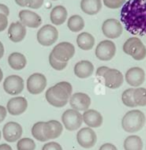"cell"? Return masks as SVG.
Here are the masks:
<instances>
[{
    "instance_id": "6da1fadb",
    "label": "cell",
    "mask_w": 146,
    "mask_h": 150,
    "mask_svg": "<svg viewBox=\"0 0 146 150\" xmlns=\"http://www.w3.org/2000/svg\"><path fill=\"white\" fill-rule=\"evenodd\" d=\"M121 22L128 32L134 35H146V0H128L122 6Z\"/></svg>"
},
{
    "instance_id": "7a4b0ae2",
    "label": "cell",
    "mask_w": 146,
    "mask_h": 150,
    "mask_svg": "<svg viewBox=\"0 0 146 150\" xmlns=\"http://www.w3.org/2000/svg\"><path fill=\"white\" fill-rule=\"evenodd\" d=\"M72 95V85L69 82L61 81L48 88L45 92V98L50 105L61 108L69 102Z\"/></svg>"
},
{
    "instance_id": "3957f363",
    "label": "cell",
    "mask_w": 146,
    "mask_h": 150,
    "mask_svg": "<svg viewBox=\"0 0 146 150\" xmlns=\"http://www.w3.org/2000/svg\"><path fill=\"white\" fill-rule=\"evenodd\" d=\"M146 121L145 115L142 111L134 109L130 110L123 116L121 125L124 131L128 133L138 132L143 128Z\"/></svg>"
},
{
    "instance_id": "277c9868",
    "label": "cell",
    "mask_w": 146,
    "mask_h": 150,
    "mask_svg": "<svg viewBox=\"0 0 146 150\" xmlns=\"http://www.w3.org/2000/svg\"><path fill=\"white\" fill-rule=\"evenodd\" d=\"M123 51L137 61L143 60L146 57V47L138 37L128 38L123 44Z\"/></svg>"
},
{
    "instance_id": "5b68a950",
    "label": "cell",
    "mask_w": 146,
    "mask_h": 150,
    "mask_svg": "<svg viewBox=\"0 0 146 150\" xmlns=\"http://www.w3.org/2000/svg\"><path fill=\"white\" fill-rule=\"evenodd\" d=\"M61 121L63 126L69 131H75L79 129L83 123V117L82 114L77 110L67 109L61 116Z\"/></svg>"
},
{
    "instance_id": "8992f818",
    "label": "cell",
    "mask_w": 146,
    "mask_h": 150,
    "mask_svg": "<svg viewBox=\"0 0 146 150\" xmlns=\"http://www.w3.org/2000/svg\"><path fill=\"white\" fill-rule=\"evenodd\" d=\"M57 39L58 30L55 28V26L47 24V25L42 26L37 32V41L43 46H50L54 44Z\"/></svg>"
},
{
    "instance_id": "52a82bcc",
    "label": "cell",
    "mask_w": 146,
    "mask_h": 150,
    "mask_svg": "<svg viewBox=\"0 0 146 150\" xmlns=\"http://www.w3.org/2000/svg\"><path fill=\"white\" fill-rule=\"evenodd\" d=\"M46 84H47L46 77L41 73L31 74L26 81L28 92L33 94V95L42 93L46 88Z\"/></svg>"
},
{
    "instance_id": "ba28073f",
    "label": "cell",
    "mask_w": 146,
    "mask_h": 150,
    "mask_svg": "<svg viewBox=\"0 0 146 150\" xmlns=\"http://www.w3.org/2000/svg\"><path fill=\"white\" fill-rule=\"evenodd\" d=\"M75 48L69 42H60L52 49L51 54L61 62H67L74 56Z\"/></svg>"
},
{
    "instance_id": "9c48e42d",
    "label": "cell",
    "mask_w": 146,
    "mask_h": 150,
    "mask_svg": "<svg viewBox=\"0 0 146 150\" xmlns=\"http://www.w3.org/2000/svg\"><path fill=\"white\" fill-rule=\"evenodd\" d=\"M3 88L4 91L9 95H18L24 89L23 78L18 75H10L4 79Z\"/></svg>"
},
{
    "instance_id": "30bf717a",
    "label": "cell",
    "mask_w": 146,
    "mask_h": 150,
    "mask_svg": "<svg viewBox=\"0 0 146 150\" xmlns=\"http://www.w3.org/2000/svg\"><path fill=\"white\" fill-rule=\"evenodd\" d=\"M116 53V46L111 40H103L99 42L95 49V55L99 60L109 61Z\"/></svg>"
},
{
    "instance_id": "8fae6325",
    "label": "cell",
    "mask_w": 146,
    "mask_h": 150,
    "mask_svg": "<svg viewBox=\"0 0 146 150\" xmlns=\"http://www.w3.org/2000/svg\"><path fill=\"white\" fill-rule=\"evenodd\" d=\"M76 140L78 144L83 148H91L96 144L97 135L92 128L84 127L78 130L76 134Z\"/></svg>"
},
{
    "instance_id": "7c38bea8",
    "label": "cell",
    "mask_w": 146,
    "mask_h": 150,
    "mask_svg": "<svg viewBox=\"0 0 146 150\" xmlns=\"http://www.w3.org/2000/svg\"><path fill=\"white\" fill-rule=\"evenodd\" d=\"M123 27L117 19H106L102 24V32L109 39H115L122 34Z\"/></svg>"
},
{
    "instance_id": "4fadbf2b",
    "label": "cell",
    "mask_w": 146,
    "mask_h": 150,
    "mask_svg": "<svg viewBox=\"0 0 146 150\" xmlns=\"http://www.w3.org/2000/svg\"><path fill=\"white\" fill-rule=\"evenodd\" d=\"M22 126L19 123L10 121L7 122L3 126L2 129V134H3V138L6 140L7 142H15L21 139L22 136Z\"/></svg>"
},
{
    "instance_id": "5bb4252c",
    "label": "cell",
    "mask_w": 146,
    "mask_h": 150,
    "mask_svg": "<svg viewBox=\"0 0 146 150\" xmlns=\"http://www.w3.org/2000/svg\"><path fill=\"white\" fill-rule=\"evenodd\" d=\"M69 104L72 109L77 110L79 112L80 111L85 112L86 110H88L90 104H91V99L86 93L77 92L71 95L69 99Z\"/></svg>"
},
{
    "instance_id": "9a60e30c",
    "label": "cell",
    "mask_w": 146,
    "mask_h": 150,
    "mask_svg": "<svg viewBox=\"0 0 146 150\" xmlns=\"http://www.w3.org/2000/svg\"><path fill=\"white\" fill-rule=\"evenodd\" d=\"M102 79H103L106 87H108L110 89H117L123 84L124 77L123 74L119 70L109 68L108 71L104 74Z\"/></svg>"
},
{
    "instance_id": "2e32d148",
    "label": "cell",
    "mask_w": 146,
    "mask_h": 150,
    "mask_svg": "<svg viewBox=\"0 0 146 150\" xmlns=\"http://www.w3.org/2000/svg\"><path fill=\"white\" fill-rule=\"evenodd\" d=\"M27 106L28 102L26 98L22 97V96H17V97L9 99V101L7 102L6 109L9 114L17 116L25 112V110L27 109Z\"/></svg>"
},
{
    "instance_id": "e0dca14e",
    "label": "cell",
    "mask_w": 146,
    "mask_h": 150,
    "mask_svg": "<svg viewBox=\"0 0 146 150\" xmlns=\"http://www.w3.org/2000/svg\"><path fill=\"white\" fill-rule=\"evenodd\" d=\"M125 80L132 87H140L145 80V72L140 67H131L126 71Z\"/></svg>"
},
{
    "instance_id": "ac0fdd59",
    "label": "cell",
    "mask_w": 146,
    "mask_h": 150,
    "mask_svg": "<svg viewBox=\"0 0 146 150\" xmlns=\"http://www.w3.org/2000/svg\"><path fill=\"white\" fill-rule=\"evenodd\" d=\"M19 19L24 26L30 28H37L42 23V19L37 13L30 10H21L19 12Z\"/></svg>"
},
{
    "instance_id": "d6986e66",
    "label": "cell",
    "mask_w": 146,
    "mask_h": 150,
    "mask_svg": "<svg viewBox=\"0 0 146 150\" xmlns=\"http://www.w3.org/2000/svg\"><path fill=\"white\" fill-rule=\"evenodd\" d=\"M63 131V125L61 122L57 120H49L47 122H44V127H43V132L44 136L47 140L56 139L61 135Z\"/></svg>"
},
{
    "instance_id": "ffe728a7",
    "label": "cell",
    "mask_w": 146,
    "mask_h": 150,
    "mask_svg": "<svg viewBox=\"0 0 146 150\" xmlns=\"http://www.w3.org/2000/svg\"><path fill=\"white\" fill-rule=\"evenodd\" d=\"M83 122L90 128H98L103 123V117L97 110L88 109L82 114Z\"/></svg>"
},
{
    "instance_id": "44dd1931",
    "label": "cell",
    "mask_w": 146,
    "mask_h": 150,
    "mask_svg": "<svg viewBox=\"0 0 146 150\" xmlns=\"http://www.w3.org/2000/svg\"><path fill=\"white\" fill-rule=\"evenodd\" d=\"M26 27L21 22H13L8 28V36L12 42H20L25 38Z\"/></svg>"
},
{
    "instance_id": "7402d4cb",
    "label": "cell",
    "mask_w": 146,
    "mask_h": 150,
    "mask_svg": "<svg viewBox=\"0 0 146 150\" xmlns=\"http://www.w3.org/2000/svg\"><path fill=\"white\" fill-rule=\"evenodd\" d=\"M94 66L88 60H81V61L77 62L74 66V74L76 75L78 78L85 79L88 78L93 74Z\"/></svg>"
},
{
    "instance_id": "603a6c76",
    "label": "cell",
    "mask_w": 146,
    "mask_h": 150,
    "mask_svg": "<svg viewBox=\"0 0 146 150\" xmlns=\"http://www.w3.org/2000/svg\"><path fill=\"white\" fill-rule=\"evenodd\" d=\"M81 10L88 15H95L101 10V0H81Z\"/></svg>"
},
{
    "instance_id": "cb8c5ba5",
    "label": "cell",
    "mask_w": 146,
    "mask_h": 150,
    "mask_svg": "<svg viewBox=\"0 0 146 150\" xmlns=\"http://www.w3.org/2000/svg\"><path fill=\"white\" fill-rule=\"evenodd\" d=\"M67 18V10L64 6L58 5L55 6L51 10L50 13V20L54 25H61L65 22Z\"/></svg>"
},
{
    "instance_id": "d4e9b609",
    "label": "cell",
    "mask_w": 146,
    "mask_h": 150,
    "mask_svg": "<svg viewBox=\"0 0 146 150\" xmlns=\"http://www.w3.org/2000/svg\"><path fill=\"white\" fill-rule=\"evenodd\" d=\"M26 57L20 52H13L8 57V64L12 69L21 70L26 66Z\"/></svg>"
},
{
    "instance_id": "484cf974",
    "label": "cell",
    "mask_w": 146,
    "mask_h": 150,
    "mask_svg": "<svg viewBox=\"0 0 146 150\" xmlns=\"http://www.w3.org/2000/svg\"><path fill=\"white\" fill-rule=\"evenodd\" d=\"M76 42L79 48L82 50H91L94 46L95 39L93 35H91L88 32H82L78 34L76 38Z\"/></svg>"
},
{
    "instance_id": "4316f807",
    "label": "cell",
    "mask_w": 146,
    "mask_h": 150,
    "mask_svg": "<svg viewBox=\"0 0 146 150\" xmlns=\"http://www.w3.org/2000/svg\"><path fill=\"white\" fill-rule=\"evenodd\" d=\"M124 150H142L143 142L142 139L137 135H130L126 137L123 143Z\"/></svg>"
},
{
    "instance_id": "83f0119b",
    "label": "cell",
    "mask_w": 146,
    "mask_h": 150,
    "mask_svg": "<svg viewBox=\"0 0 146 150\" xmlns=\"http://www.w3.org/2000/svg\"><path fill=\"white\" fill-rule=\"evenodd\" d=\"M84 25L85 23L83 18L79 15H72L67 21L68 28L72 32H79V31H81L84 28Z\"/></svg>"
},
{
    "instance_id": "f1b7e54d",
    "label": "cell",
    "mask_w": 146,
    "mask_h": 150,
    "mask_svg": "<svg viewBox=\"0 0 146 150\" xmlns=\"http://www.w3.org/2000/svg\"><path fill=\"white\" fill-rule=\"evenodd\" d=\"M43 127H44V121H39L36 122L31 128V133H32L33 138L40 142H45L47 141V139L44 136V132H43Z\"/></svg>"
},
{
    "instance_id": "f546056e",
    "label": "cell",
    "mask_w": 146,
    "mask_h": 150,
    "mask_svg": "<svg viewBox=\"0 0 146 150\" xmlns=\"http://www.w3.org/2000/svg\"><path fill=\"white\" fill-rule=\"evenodd\" d=\"M134 89L135 88H128L126 90L123 91L122 96H121V99H122V102L125 106L130 108H134L137 107L134 101Z\"/></svg>"
},
{
    "instance_id": "4dcf8cb0",
    "label": "cell",
    "mask_w": 146,
    "mask_h": 150,
    "mask_svg": "<svg viewBox=\"0 0 146 150\" xmlns=\"http://www.w3.org/2000/svg\"><path fill=\"white\" fill-rule=\"evenodd\" d=\"M134 101L136 106L144 107L146 106V88L137 87L134 89Z\"/></svg>"
},
{
    "instance_id": "1f68e13d",
    "label": "cell",
    "mask_w": 146,
    "mask_h": 150,
    "mask_svg": "<svg viewBox=\"0 0 146 150\" xmlns=\"http://www.w3.org/2000/svg\"><path fill=\"white\" fill-rule=\"evenodd\" d=\"M36 144L31 138H21L17 141V150H35Z\"/></svg>"
},
{
    "instance_id": "d6a6232c",
    "label": "cell",
    "mask_w": 146,
    "mask_h": 150,
    "mask_svg": "<svg viewBox=\"0 0 146 150\" xmlns=\"http://www.w3.org/2000/svg\"><path fill=\"white\" fill-rule=\"evenodd\" d=\"M49 64L51 65V67H52L53 69L58 70V71H61V70L65 69L67 66L66 62H61V61H59V60H57L51 53L49 55Z\"/></svg>"
},
{
    "instance_id": "836d02e7",
    "label": "cell",
    "mask_w": 146,
    "mask_h": 150,
    "mask_svg": "<svg viewBox=\"0 0 146 150\" xmlns=\"http://www.w3.org/2000/svg\"><path fill=\"white\" fill-rule=\"evenodd\" d=\"M126 0H103L104 5L111 9H117L125 4Z\"/></svg>"
},
{
    "instance_id": "e575fe53",
    "label": "cell",
    "mask_w": 146,
    "mask_h": 150,
    "mask_svg": "<svg viewBox=\"0 0 146 150\" xmlns=\"http://www.w3.org/2000/svg\"><path fill=\"white\" fill-rule=\"evenodd\" d=\"M42 150H62V147L59 143L52 141V142H48V143L43 145Z\"/></svg>"
},
{
    "instance_id": "d590c367",
    "label": "cell",
    "mask_w": 146,
    "mask_h": 150,
    "mask_svg": "<svg viewBox=\"0 0 146 150\" xmlns=\"http://www.w3.org/2000/svg\"><path fill=\"white\" fill-rule=\"evenodd\" d=\"M44 0H26V6L32 9H37L43 4Z\"/></svg>"
},
{
    "instance_id": "8d00e7d4",
    "label": "cell",
    "mask_w": 146,
    "mask_h": 150,
    "mask_svg": "<svg viewBox=\"0 0 146 150\" xmlns=\"http://www.w3.org/2000/svg\"><path fill=\"white\" fill-rule=\"evenodd\" d=\"M8 16L4 14H0V32L4 31L8 26Z\"/></svg>"
},
{
    "instance_id": "74e56055",
    "label": "cell",
    "mask_w": 146,
    "mask_h": 150,
    "mask_svg": "<svg viewBox=\"0 0 146 150\" xmlns=\"http://www.w3.org/2000/svg\"><path fill=\"white\" fill-rule=\"evenodd\" d=\"M108 69H109V67H107V66H101V67H99V68L96 70V76L103 78L104 74H105L106 72L108 71Z\"/></svg>"
},
{
    "instance_id": "f35d334b",
    "label": "cell",
    "mask_w": 146,
    "mask_h": 150,
    "mask_svg": "<svg viewBox=\"0 0 146 150\" xmlns=\"http://www.w3.org/2000/svg\"><path fill=\"white\" fill-rule=\"evenodd\" d=\"M99 150H118L117 147L112 143H104L100 146Z\"/></svg>"
},
{
    "instance_id": "ab89813d",
    "label": "cell",
    "mask_w": 146,
    "mask_h": 150,
    "mask_svg": "<svg viewBox=\"0 0 146 150\" xmlns=\"http://www.w3.org/2000/svg\"><path fill=\"white\" fill-rule=\"evenodd\" d=\"M6 115H7V109H6V107H4V106L0 105V123L4 121V119H5Z\"/></svg>"
},
{
    "instance_id": "60d3db41",
    "label": "cell",
    "mask_w": 146,
    "mask_h": 150,
    "mask_svg": "<svg viewBox=\"0 0 146 150\" xmlns=\"http://www.w3.org/2000/svg\"><path fill=\"white\" fill-rule=\"evenodd\" d=\"M0 14H4V15H6V16L9 15V8L5 4L0 3Z\"/></svg>"
},
{
    "instance_id": "b9f144b4",
    "label": "cell",
    "mask_w": 146,
    "mask_h": 150,
    "mask_svg": "<svg viewBox=\"0 0 146 150\" xmlns=\"http://www.w3.org/2000/svg\"><path fill=\"white\" fill-rule=\"evenodd\" d=\"M0 150H12V148L8 144L3 143V144H0Z\"/></svg>"
},
{
    "instance_id": "7bdbcfd3",
    "label": "cell",
    "mask_w": 146,
    "mask_h": 150,
    "mask_svg": "<svg viewBox=\"0 0 146 150\" xmlns=\"http://www.w3.org/2000/svg\"><path fill=\"white\" fill-rule=\"evenodd\" d=\"M15 2L18 4L19 6H26V0H15Z\"/></svg>"
},
{
    "instance_id": "ee69618b",
    "label": "cell",
    "mask_w": 146,
    "mask_h": 150,
    "mask_svg": "<svg viewBox=\"0 0 146 150\" xmlns=\"http://www.w3.org/2000/svg\"><path fill=\"white\" fill-rule=\"evenodd\" d=\"M3 55H4V46L1 41H0V59L3 57Z\"/></svg>"
},
{
    "instance_id": "f6af8a7d",
    "label": "cell",
    "mask_w": 146,
    "mask_h": 150,
    "mask_svg": "<svg viewBox=\"0 0 146 150\" xmlns=\"http://www.w3.org/2000/svg\"><path fill=\"white\" fill-rule=\"evenodd\" d=\"M2 79H3V72H2L1 68H0V82L2 81Z\"/></svg>"
},
{
    "instance_id": "bcb514c9",
    "label": "cell",
    "mask_w": 146,
    "mask_h": 150,
    "mask_svg": "<svg viewBox=\"0 0 146 150\" xmlns=\"http://www.w3.org/2000/svg\"><path fill=\"white\" fill-rule=\"evenodd\" d=\"M0 139H1V131H0Z\"/></svg>"
}]
</instances>
